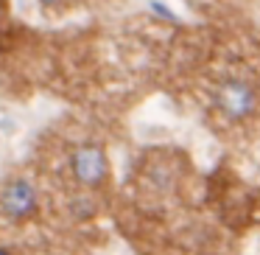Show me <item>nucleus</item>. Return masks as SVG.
Segmentation results:
<instances>
[{
  "label": "nucleus",
  "mask_w": 260,
  "mask_h": 255,
  "mask_svg": "<svg viewBox=\"0 0 260 255\" xmlns=\"http://www.w3.org/2000/svg\"><path fill=\"white\" fill-rule=\"evenodd\" d=\"M70 171L73 177L87 188H101L109 180V160L101 143H84L70 157Z\"/></svg>",
  "instance_id": "3"
},
{
  "label": "nucleus",
  "mask_w": 260,
  "mask_h": 255,
  "mask_svg": "<svg viewBox=\"0 0 260 255\" xmlns=\"http://www.w3.org/2000/svg\"><path fill=\"white\" fill-rule=\"evenodd\" d=\"M42 6H56V3H62V0H40Z\"/></svg>",
  "instance_id": "5"
},
{
  "label": "nucleus",
  "mask_w": 260,
  "mask_h": 255,
  "mask_svg": "<svg viewBox=\"0 0 260 255\" xmlns=\"http://www.w3.org/2000/svg\"><path fill=\"white\" fill-rule=\"evenodd\" d=\"M0 255H9V252H6V249H3V247H0Z\"/></svg>",
  "instance_id": "7"
},
{
  "label": "nucleus",
  "mask_w": 260,
  "mask_h": 255,
  "mask_svg": "<svg viewBox=\"0 0 260 255\" xmlns=\"http://www.w3.org/2000/svg\"><path fill=\"white\" fill-rule=\"evenodd\" d=\"M0 20H3V3H0Z\"/></svg>",
  "instance_id": "6"
},
{
  "label": "nucleus",
  "mask_w": 260,
  "mask_h": 255,
  "mask_svg": "<svg viewBox=\"0 0 260 255\" xmlns=\"http://www.w3.org/2000/svg\"><path fill=\"white\" fill-rule=\"evenodd\" d=\"M151 12L157 14L159 20H168V23H179V17H176V14H174V9L162 6L159 0H151Z\"/></svg>",
  "instance_id": "4"
},
{
  "label": "nucleus",
  "mask_w": 260,
  "mask_h": 255,
  "mask_svg": "<svg viewBox=\"0 0 260 255\" xmlns=\"http://www.w3.org/2000/svg\"><path fill=\"white\" fill-rule=\"evenodd\" d=\"M40 208V193L25 177H12L0 188V213L12 221H28Z\"/></svg>",
  "instance_id": "2"
},
{
  "label": "nucleus",
  "mask_w": 260,
  "mask_h": 255,
  "mask_svg": "<svg viewBox=\"0 0 260 255\" xmlns=\"http://www.w3.org/2000/svg\"><path fill=\"white\" fill-rule=\"evenodd\" d=\"M260 93L246 79H226L215 90V107L224 112L226 121H246L257 109Z\"/></svg>",
  "instance_id": "1"
}]
</instances>
